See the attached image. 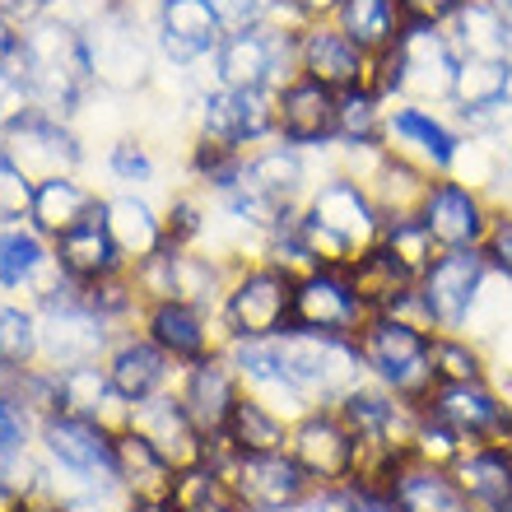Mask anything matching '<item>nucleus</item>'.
I'll list each match as a JSON object with an SVG mask.
<instances>
[{
	"instance_id": "f257e3e1",
	"label": "nucleus",
	"mask_w": 512,
	"mask_h": 512,
	"mask_svg": "<svg viewBox=\"0 0 512 512\" xmlns=\"http://www.w3.org/2000/svg\"><path fill=\"white\" fill-rule=\"evenodd\" d=\"M19 75L28 84L33 112L61 117L80 108L84 89L94 84V66H89V42H84L80 24H70L61 14H38L19 38Z\"/></svg>"
},
{
	"instance_id": "f03ea898",
	"label": "nucleus",
	"mask_w": 512,
	"mask_h": 512,
	"mask_svg": "<svg viewBox=\"0 0 512 512\" xmlns=\"http://www.w3.org/2000/svg\"><path fill=\"white\" fill-rule=\"evenodd\" d=\"M382 224L387 219H382L378 201L368 196V187L340 168H331L303 201V238H308L317 266L359 261L368 247H378Z\"/></svg>"
},
{
	"instance_id": "7ed1b4c3",
	"label": "nucleus",
	"mask_w": 512,
	"mask_h": 512,
	"mask_svg": "<svg viewBox=\"0 0 512 512\" xmlns=\"http://www.w3.org/2000/svg\"><path fill=\"white\" fill-rule=\"evenodd\" d=\"M461 56L447 38V28H419L410 24L405 38L391 52L373 56L368 89L387 103H424V108H452Z\"/></svg>"
},
{
	"instance_id": "20e7f679",
	"label": "nucleus",
	"mask_w": 512,
	"mask_h": 512,
	"mask_svg": "<svg viewBox=\"0 0 512 512\" xmlns=\"http://www.w3.org/2000/svg\"><path fill=\"white\" fill-rule=\"evenodd\" d=\"M354 340H359L368 378L378 382V387L396 391V396H401L405 405H415V410L433 396L438 378H433V336L429 331L373 312Z\"/></svg>"
},
{
	"instance_id": "39448f33",
	"label": "nucleus",
	"mask_w": 512,
	"mask_h": 512,
	"mask_svg": "<svg viewBox=\"0 0 512 512\" xmlns=\"http://www.w3.org/2000/svg\"><path fill=\"white\" fill-rule=\"evenodd\" d=\"M215 75L229 89H261L280 94L284 84L298 75V28L266 19V24L224 33L215 52Z\"/></svg>"
},
{
	"instance_id": "423d86ee",
	"label": "nucleus",
	"mask_w": 512,
	"mask_h": 512,
	"mask_svg": "<svg viewBox=\"0 0 512 512\" xmlns=\"http://www.w3.org/2000/svg\"><path fill=\"white\" fill-rule=\"evenodd\" d=\"M108 350V317L89 303L84 284L61 280L52 294L42 298L38 312V359L56 373L66 368L98 364V354Z\"/></svg>"
},
{
	"instance_id": "0eeeda50",
	"label": "nucleus",
	"mask_w": 512,
	"mask_h": 512,
	"mask_svg": "<svg viewBox=\"0 0 512 512\" xmlns=\"http://www.w3.org/2000/svg\"><path fill=\"white\" fill-rule=\"evenodd\" d=\"M294 280L284 266L275 261H252L238 266L229 280V294L219 303L224 331L229 340H270L289 331V312H294Z\"/></svg>"
},
{
	"instance_id": "6e6552de",
	"label": "nucleus",
	"mask_w": 512,
	"mask_h": 512,
	"mask_svg": "<svg viewBox=\"0 0 512 512\" xmlns=\"http://www.w3.org/2000/svg\"><path fill=\"white\" fill-rule=\"evenodd\" d=\"M275 340H280L289 378L308 391L312 405H336L345 391H354L359 382H368L359 340L312 336V331H284V336H275Z\"/></svg>"
},
{
	"instance_id": "1a4fd4ad",
	"label": "nucleus",
	"mask_w": 512,
	"mask_h": 512,
	"mask_svg": "<svg viewBox=\"0 0 512 512\" xmlns=\"http://www.w3.org/2000/svg\"><path fill=\"white\" fill-rule=\"evenodd\" d=\"M373 308L354 289L350 266H312L294 280V312L289 331H312V336H359Z\"/></svg>"
},
{
	"instance_id": "9d476101",
	"label": "nucleus",
	"mask_w": 512,
	"mask_h": 512,
	"mask_svg": "<svg viewBox=\"0 0 512 512\" xmlns=\"http://www.w3.org/2000/svg\"><path fill=\"white\" fill-rule=\"evenodd\" d=\"M489 284H494V270H489L485 252L480 247H452V252H438L429 275L419 280V294L429 303L438 331H466L471 336V322L485 303Z\"/></svg>"
},
{
	"instance_id": "9b49d317",
	"label": "nucleus",
	"mask_w": 512,
	"mask_h": 512,
	"mask_svg": "<svg viewBox=\"0 0 512 512\" xmlns=\"http://www.w3.org/2000/svg\"><path fill=\"white\" fill-rule=\"evenodd\" d=\"M42 447L61 471H70L89 489L117 485V429L112 424L61 410V415L42 419Z\"/></svg>"
},
{
	"instance_id": "f8f14e48",
	"label": "nucleus",
	"mask_w": 512,
	"mask_h": 512,
	"mask_svg": "<svg viewBox=\"0 0 512 512\" xmlns=\"http://www.w3.org/2000/svg\"><path fill=\"white\" fill-rule=\"evenodd\" d=\"M419 219L429 224V233L438 238L443 252L452 247H480L489 224H494V196L485 187H471L461 177H433L419 205Z\"/></svg>"
},
{
	"instance_id": "ddd939ff",
	"label": "nucleus",
	"mask_w": 512,
	"mask_h": 512,
	"mask_svg": "<svg viewBox=\"0 0 512 512\" xmlns=\"http://www.w3.org/2000/svg\"><path fill=\"white\" fill-rule=\"evenodd\" d=\"M354 443L350 424L336 415V405H317L289 424V457L308 471L312 485H350L354 475Z\"/></svg>"
},
{
	"instance_id": "4468645a",
	"label": "nucleus",
	"mask_w": 512,
	"mask_h": 512,
	"mask_svg": "<svg viewBox=\"0 0 512 512\" xmlns=\"http://www.w3.org/2000/svg\"><path fill=\"white\" fill-rule=\"evenodd\" d=\"M387 145L405 159L424 163L433 177H447L457 168V154L466 145V131L457 117H447L424 103H391L387 108Z\"/></svg>"
},
{
	"instance_id": "2eb2a0df",
	"label": "nucleus",
	"mask_w": 512,
	"mask_h": 512,
	"mask_svg": "<svg viewBox=\"0 0 512 512\" xmlns=\"http://www.w3.org/2000/svg\"><path fill=\"white\" fill-rule=\"evenodd\" d=\"M201 140L243 149V154L275 140V94L215 84L210 94H201Z\"/></svg>"
},
{
	"instance_id": "dca6fc26",
	"label": "nucleus",
	"mask_w": 512,
	"mask_h": 512,
	"mask_svg": "<svg viewBox=\"0 0 512 512\" xmlns=\"http://www.w3.org/2000/svg\"><path fill=\"white\" fill-rule=\"evenodd\" d=\"M419 410L438 415L443 424L466 438V447L508 443L512 438V401L494 382H457V387H433V396Z\"/></svg>"
},
{
	"instance_id": "f3484780",
	"label": "nucleus",
	"mask_w": 512,
	"mask_h": 512,
	"mask_svg": "<svg viewBox=\"0 0 512 512\" xmlns=\"http://www.w3.org/2000/svg\"><path fill=\"white\" fill-rule=\"evenodd\" d=\"M0 149L14 159V168H24L33 182H52V177H70L80 163V140L61 117L47 112H24L10 131L0 135Z\"/></svg>"
},
{
	"instance_id": "a211bd4d",
	"label": "nucleus",
	"mask_w": 512,
	"mask_h": 512,
	"mask_svg": "<svg viewBox=\"0 0 512 512\" xmlns=\"http://www.w3.org/2000/svg\"><path fill=\"white\" fill-rule=\"evenodd\" d=\"M312 182V159L308 149L284 145V140H266L256 145L243 163V182L233 191H247L256 201H266L270 210H303Z\"/></svg>"
},
{
	"instance_id": "6ab92c4d",
	"label": "nucleus",
	"mask_w": 512,
	"mask_h": 512,
	"mask_svg": "<svg viewBox=\"0 0 512 512\" xmlns=\"http://www.w3.org/2000/svg\"><path fill=\"white\" fill-rule=\"evenodd\" d=\"M298 75L326 84L331 94H350V89H364L368 75H373V56L340 33L336 19H322V24L298 28Z\"/></svg>"
},
{
	"instance_id": "aec40b11",
	"label": "nucleus",
	"mask_w": 512,
	"mask_h": 512,
	"mask_svg": "<svg viewBox=\"0 0 512 512\" xmlns=\"http://www.w3.org/2000/svg\"><path fill=\"white\" fill-rule=\"evenodd\" d=\"M336 103L340 94H331L326 84L294 75L275 94V140L308 149V154L336 149Z\"/></svg>"
},
{
	"instance_id": "412c9836",
	"label": "nucleus",
	"mask_w": 512,
	"mask_h": 512,
	"mask_svg": "<svg viewBox=\"0 0 512 512\" xmlns=\"http://www.w3.org/2000/svg\"><path fill=\"white\" fill-rule=\"evenodd\" d=\"M84 42H89V66H94L98 84H108V89H135V84L149 80V47L126 10L94 14Z\"/></svg>"
},
{
	"instance_id": "4be33fe9",
	"label": "nucleus",
	"mask_w": 512,
	"mask_h": 512,
	"mask_svg": "<svg viewBox=\"0 0 512 512\" xmlns=\"http://www.w3.org/2000/svg\"><path fill=\"white\" fill-rule=\"evenodd\" d=\"M122 429L140 433L154 452H159L173 471H187L196 461H205V433L196 429V419L187 415L182 396H149V401L131 405L126 410V424Z\"/></svg>"
},
{
	"instance_id": "5701e85b",
	"label": "nucleus",
	"mask_w": 512,
	"mask_h": 512,
	"mask_svg": "<svg viewBox=\"0 0 512 512\" xmlns=\"http://www.w3.org/2000/svg\"><path fill=\"white\" fill-rule=\"evenodd\" d=\"M229 485L243 508H270V512H294L312 494L308 471L298 466L289 452H261V457H233Z\"/></svg>"
},
{
	"instance_id": "b1692460",
	"label": "nucleus",
	"mask_w": 512,
	"mask_h": 512,
	"mask_svg": "<svg viewBox=\"0 0 512 512\" xmlns=\"http://www.w3.org/2000/svg\"><path fill=\"white\" fill-rule=\"evenodd\" d=\"M56 266L66 275L70 284H98V280H112V275H122L126 256L117 247L108 229V201H98L89 215L75 224L70 233L56 238Z\"/></svg>"
},
{
	"instance_id": "393cba45",
	"label": "nucleus",
	"mask_w": 512,
	"mask_h": 512,
	"mask_svg": "<svg viewBox=\"0 0 512 512\" xmlns=\"http://www.w3.org/2000/svg\"><path fill=\"white\" fill-rule=\"evenodd\" d=\"M182 405H187V415L196 419V429L205 433V443L224 433L229 424L233 405L243 401V378H238V368H233L229 350L210 354L201 364H187V378H182Z\"/></svg>"
},
{
	"instance_id": "a878e982",
	"label": "nucleus",
	"mask_w": 512,
	"mask_h": 512,
	"mask_svg": "<svg viewBox=\"0 0 512 512\" xmlns=\"http://www.w3.org/2000/svg\"><path fill=\"white\" fill-rule=\"evenodd\" d=\"M224 24L215 19L210 0H159V47L173 66H196L219 52Z\"/></svg>"
},
{
	"instance_id": "bb28decb",
	"label": "nucleus",
	"mask_w": 512,
	"mask_h": 512,
	"mask_svg": "<svg viewBox=\"0 0 512 512\" xmlns=\"http://www.w3.org/2000/svg\"><path fill=\"white\" fill-rule=\"evenodd\" d=\"M145 326H149V340H154L173 364H201V359L219 354V345L210 340L205 308H196V303H182V298L154 303L149 317H145Z\"/></svg>"
},
{
	"instance_id": "cd10ccee",
	"label": "nucleus",
	"mask_w": 512,
	"mask_h": 512,
	"mask_svg": "<svg viewBox=\"0 0 512 512\" xmlns=\"http://www.w3.org/2000/svg\"><path fill=\"white\" fill-rule=\"evenodd\" d=\"M391 499L401 503V512H475L471 499L461 494L457 475L415 457L401 461V471L391 475Z\"/></svg>"
},
{
	"instance_id": "c85d7f7f",
	"label": "nucleus",
	"mask_w": 512,
	"mask_h": 512,
	"mask_svg": "<svg viewBox=\"0 0 512 512\" xmlns=\"http://www.w3.org/2000/svg\"><path fill=\"white\" fill-rule=\"evenodd\" d=\"M66 280L56 256L42 247V233H28L19 224L0 229V289H42V298Z\"/></svg>"
},
{
	"instance_id": "c756f323",
	"label": "nucleus",
	"mask_w": 512,
	"mask_h": 512,
	"mask_svg": "<svg viewBox=\"0 0 512 512\" xmlns=\"http://www.w3.org/2000/svg\"><path fill=\"white\" fill-rule=\"evenodd\" d=\"M168 364H173V359H168L154 340H122L108 359V382H112V391L122 396V405H140L168 387V373H173Z\"/></svg>"
},
{
	"instance_id": "7c9ffc66",
	"label": "nucleus",
	"mask_w": 512,
	"mask_h": 512,
	"mask_svg": "<svg viewBox=\"0 0 512 512\" xmlns=\"http://www.w3.org/2000/svg\"><path fill=\"white\" fill-rule=\"evenodd\" d=\"M173 466L154 452V447L140 438V433L122 429L117 433V485L131 494L135 503H154V508H168V494H173Z\"/></svg>"
},
{
	"instance_id": "2f4dec72",
	"label": "nucleus",
	"mask_w": 512,
	"mask_h": 512,
	"mask_svg": "<svg viewBox=\"0 0 512 512\" xmlns=\"http://www.w3.org/2000/svg\"><path fill=\"white\" fill-rule=\"evenodd\" d=\"M447 38L457 56H480V61H512V24L494 10V0H466L461 14L447 24Z\"/></svg>"
},
{
	"instance_id": "473e14b6",
	"label": "nucleus",
	"mask_w": 512,
	"mask_h": 512,
	"mask_svg": "<svg viewBox=\"0 0 512 512\" xmlns=\"http://www.w3.org/2000/svg\"><path fill=\"white\" fill-rule=\"evenodd\" d=\"M336 24L350 42H359L368 56L391 52L405 38V10L401 0H340Z\"/></svg>"
},
{
	"instance_id": "72a5a7b5",
	"label": "nucleus",
	"mask_w": 512,
	"mask_h": 512,
	"mask_svg": "<svg viewBox=\"0 0 512 512\" xmlns=\"http://www.w3.org/2000/svg\"><path fill=\"white\" fill-rule=\"evenodd\" d=\"M224 443L238 457H261V452H289V419L275 415L270 405H261L256 396H247L233 405L229 424H224Z\"/></svg>"
},
{
	"instance_id": "f704fd0d",
	"label": "nucleus",
	"mask_w": 512,
	"mask_h": 512,
	"mask_svg": "<svg viewBox=\"0 0 512 512\" xmlns=\"http://www.w3.org/2000/svg\"><path fill=\"white\" fill-rule=\"evenodd\" d=\"M94 205H98V196L89 187H80L75 177H52V182H38V191H33V215L28 219H33V233L61 238V233L75 229Z\"/></svg>"
},
{
	"instance_id": "c9c22d12",
	"label": "nucleus",
	"mask_w": 512,
	"mask_h": 512,
	"mask_svg": "<svg viewBox=\"0 0 512 512\" xmlns=\"http://www.w3.org/2000/svg\"><path fill=\"white\" fill-rule=\"evenodd\" d=\"M387 98L373 89H350L336 103V149H378L387 145Z\"/></svg>"
},
{
	"instance_id": "e433bc0d",
	"label": "nucleus",
	"mask_w": 512,
	"mask_h": 512,
	"mask_svg": "<svg viewBox=\"0 0 512 512\" xmlns=\"http://www.w3.org/2000/svg\"><path fill=\"white\" fill-rule=\"evenodd\" d=\"M108 229L117 238L126 261H145V256L163 252L168 247V233H163L159 215L149 210L140 196H112L108 201Z\"/></svg>"
},
{
	"instance_id": "4c0bfd02",
	"label": "nucleus",
	"mask_w": 512,
	"mask_h": 512,
	"mask_svg": "<svg viewBox=\"0 0 512 512\" xmlns=\"http://www.w3.org/2000/svg\"><path fill=\"white\" fill-rule=\"evenodd\" d=\"M168 512H243V503H238L229 475L219 471V466L196 461V466H187V471L173 475Z\"/></svg>"
},
{
	"instance_id": "58836bf2",
	"label": "nucleus",
	"mask_w": 512,
	"mask_h": 512,
	"mask_svg": "<svg viewBox=\"0 0 512 512\" xmlns=\"http://www.w3.org/2000/svg\"><path fill=\"white\" fill-rule=\"evenodd\" d=\"M378 247L396 261V266L410 275V280H424L429 275V266L438 261V238L429 233V224L419 215H401V219H387L378 233Z\"/></svg>"
},
{
	"instance_id": "ea45409f",
	"label": "nucleus",
	"mask_w": 512,
	"mask_h": 512,
	"mask_svg": "<svg viewBox=\"0 0 512 512\" xmlns=\"http://www.w3.org/2000/svg\"><path fill=\"white\" fill-rule=\"evenodd\" d=\"M494 364H489L485 345L466 331H438L433 336V378L438 387H457V382H489Z\"/></svg>"
},
{
	"instance_id": "a19ab883",
	"label": "nucleus",
	"mask_w": 512,
	"mask_h": 512,
	"mask_svg": "<svg viewBox=\"0 0 512 512\" xmlns=\"http://www.w3.org/2000/svg\"><path fill=\"white\" fill-rule=\"evenodd\" d=\"M512 61H480V56H461L457 89H452V112H475L508 98Z\"/></svg>"
},
{
	"instance_id": "79ce46f5",
	"label": "nucleus",
	"mask_w": 512,
	"mask_h": 512,
	"mask_svg": "<svg viewBox=\"0 0 512 512\" xmlns=\"http://www.w3.org/2000/svg\"><path fill=\"white\" fill-rule=\"evenodd\" d=\"M117 401H122V396L112 391L108 368L84 364V368H66V373H61V410H70V415L108 424V405H117Z\"/></svg>"
},
{
	"instance_id": "37998d69",
	"label": "nucleus",
	"mask_w": 512,
	"mask_h": 512,
	"mask_svg": "<svg viewBox=\"0 0 512 512\" xmlns=\"http://www.w3.org/2000/svg\"><path fill=\"white\" fill-rule=\"evenodd\" d=\"M461 452H466V438H461L452 424H443L438 415L419 410L415 438H410V457H415V461H429V466H447V471H452Z\"/></svg>"
},
{
	"instance_id": "c03bdc74",
	"label": "nucleus",
	"mask_w": 512,
	"mask_h": 512,
	"mask_svg": "<svg viewBox=\"0 0 512 512\" xmlns=\"http://www.w3.org/2000/svg\"><path fill=\"white\" fill-rule=\"evenodd\" d=\"M38 359V317L14 303H0V364L28 368Z\"/></svg>"
},
{
	"instance_id": "a18cd8bd",
	"label": "nucleus",
	"mask_w": 512,
	"mask_h": 512,
	"mask_svg": "<svg viewBox=\"0 0 512 512\" xmlns=\"http://www.w3.org/2000/svg\"><path fill=\"white\" fill-rule=\"evenodd\" d=\"M33 191H38V182L24 168H14V159L0 149V224L5 229L33 215Z\"/></svg>"
},
{
	"instance_id": "49530a36",
	"label": "nucleus",
	"mask_w": 512,
	"mask_h": 512,
	"mask_svg": "<svg viewBox=\"0 0 512 512\" xmlns=\"http://www.w3.org/2000/svg\"><path fill=\"white\" fill-rule=\"evenodd\" d=\"M480 252H485L489 270H494V280L512 284V210L494 205V224H489V233H485V243H480Z\"/></svg>"
},
{
	"instance_id": "de8ad7c7",
	"label": "nucleus",
	"mask_w": 512,
	"mask_h": 512,
	"mask_svg": "<svg viewBox=\"0 0 512 512\" xmlns=\"http://www.w3.org/2000/svg\"><path fill=\"white\" fill-rule=\"evenodd\" d=\"M205 229V210L191 196H177L173 210H168V224H163V233H168V247H177V252H187V243H196Z\"/></svg>"
},
{
	"instance_id": "09e8293b",
	"label": "nucleus",
	"mask_w": 512,
	"mask_h": 512,
	"mask_svg": "<svg viewBox=\"0 0 512 512\" xmlns=\"http://www.w3.org/2000/svg\"><path fill=\"white\" fill-rule=\"evenodd\" d=\"M210 10L224 24V33H238V28L266 24L270 14H275V0H210Z\"/></svg>"
},
{
	"instance_id": "8fccbe9b",
	"label": "nucleus",
	"mask_w": 512,
	"mask_h": 512,
	"mask_svg": "<svg viewBox=\"0 0 512 512\" xmlns=\"http://www.w3.org/2000/svg\"><path fill=\"white\" fill-rule=\"evenodd\" d=\"M24 112H33V98H28V84L19 70L10 66H0V135L10 131Z\"/></svg>"
},
{
	"instance_id": "3c124183",
	"label": "nucleus",
	"mask_w": 512,
	"mask_h": 512,
	"mask_svg": "<svg viewBox=\"0 0 512 512\" xmlns=\"http://www.w3.org/2000/svg\"><path fill=\"white\" fill-rule=\"evenodd\" d=\"M340 0H275V14L289 28H308V24H322V19H336Z\"/></svg>"
},
{
	"instance_id": "603ef678",
	"label": "nucleus",
	"mask_w": 512,
	"mask_h": 512,
	"mask_svg": "<svg viewBox=\"0 0 512 512\" xmlns=\"http://www.w3.org/2000/svg\"><path fill=\"white\" fill-rule=\"evenodd\" d=\"M108 163H112V173L122 177V182H149V177H154V159L145 154L140 140H117Z\"/></svg>"
},
{
	"instance_id": "864d4df0",
	"label": "nucleus",
	"mask_w": 512,
	"mask_h": 512,
	"mask_svg": "<svg viewBox=\"0 0 512 512\" xmlns=\"http://www.w3.org/2000/svg\"><path fill=\"white\" fill-rule=\"evenodd\" d=\"M461 5L466 0H401L405 24H419V28H447L461 14Z\"/></svg>"
},
{
	"instance_id": "5fc2aeb1",
	"label": "nucleus",
	"mask_w": 512,
	"mask_h": 512,
	"mask_svg": "<svg viewBox=\"0 0 512 512\" xmlns=\"http://www.w3.org/2000/svg\"><path fill=\"white\" fill-rule=\"evenodd\" d=\"M354 499L350 512H401V503L391 499V489H368V485H350Z\"/></svg>"
},
{
	"instance_id": "6e6d98bb",
	"label": "nucleus",
	"mask_w": 512,
	"mask_h": 512,
	"mask_svg": "<svg viewBox=\"0 0 512 512\" xmlns=\"http://www.w3.org/2000/svg\"><path fill=\"white\" fill-rule=\"evenodd\" d=\"M489 196H494V205L512 210V154H503L499 173H494V182H489Z\"/></svg>"
},
{
	"instance_id": "4d7b16f0",
	"label": "nucleus",
	"mask_w": 512,
	"mask_h": 512,
	"mask_svg": "<svg viewBox=\"0 0 512 512\" xmlns=\"http://www.w3.org/2000/svg\"><path fill=\"white\" fill-rule=\"evenodd\" d=\"M19 56V33L10 28V19H0V66H10Z\"/></svg>"
},
{
	"instance_id": "13d9d810",
	"label": "nucleus",
	"mask_w": 512,
	"mask_h": 512,
	"mask_svg": "<svg viewBox=\"0 0 512 512\" xmlns=\"http://www.w3.org/2000/svg\"><path fill=\"white\" fill-rule=\"evenodd\" d=\"M494 10H499L503 19H508V24H512V0H494Z\"/></svg>"
},
{
	"instance_id": "bf43d9fd",
	"label": "nucleus",
	"mask_w": 512,
	"mask_h": 512,
	"mask_svg": "<svg viewBox=\"0 0 512 512\" xmlns=\"http://www.w3.org/2000/svg\"><path fill=\"white\" fill-rule=\"evenodd\" d=\"M243 512H270V508H243Z\"/></svg>"
},
{
	"instance_id": "052dcab7",
	"label": "nucleus",
	"mask_w": 512,
	"mask_h": 512,
	"mask_svg": "<svg viewBox=\"0 0 512 512\" xmlns=\"http://www.w3.org/2000/svg\"><path fill=\"white\" fill-rule=\"evenodd\" d=\"M508 452H512V438H508Z\"/></svg>"
}]
</instances>
